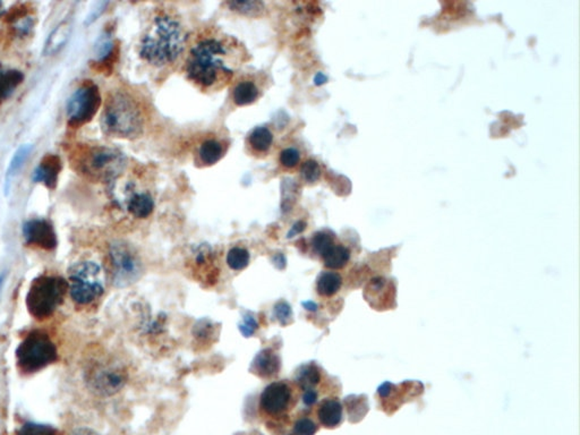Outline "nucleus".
Listing matches in <instances>:
<instances>
[{"mask_svg":"<svg viewBox=\"0 0 580 435\" xmlns=\"http://www.w3.org/2000/svg\"><path fill=\"white\" fill-rule=\"evenodd\" d=\"M248 60L246 48L232 35L205 31L191 46L186 59V75L203 91H218Z\"/></svg>","mask_w":580,"mask_h":435,"instance_id":"f257e3e1","label":"nucleus"},{"mask_svg":"<svg viewBox=\"0 0 580 435\" xmlns=\"http://www.w3.org/2000/svg\"><path fill=\"white\" fill-rule=\"evenodd\" d=\"M186 33L178 19L161 13L156 16L152 26L140 44V56L152 66L163 67L175 63L185 49Z\"/></svg>","mask_w":580,"mask_h":435,"instance_id":"f03ea898","label":"nucleus"},{"mask_svg":"<svg viewBox=\"0 0 580 435\" xmlns=\"http://www.w3.org/2000/svg\"><path fill=\"white\" fill-rule=\"evenodd\" d=\"M144 126V113L135 98L125 91L110 94L101 115V127L104 134L134 140L143 134Z\"/></svg>","mask_w":580,"mask_h":435,"instance_id":"7ed1b4c3","label":"nucleus"},{"mask_svg":"<svg viewBox=\"0 0 580 435\" xmlns=\"http://www.w3.org/2000/svg\"><path fill=\"white\" fill-rule=\"evenodd\" d=\"M68 288V281L59 276L44 275L35 278L26 294L28 312L35 319L50 317L64 303Z\"/></svg>","mask_w":580,"mask_h":435,"instance_id":"20e7f679","label":"nucleus"},{"mask_svg":"<svg viewBox=\"0 0 580 435\" xmlns=\"http://www.w3.org/2000/svg\"><path fill=\"white\" fill-rule=\"evenodd\" d=\"M76 166L82 174L99 182H111L124 172L126 158L113 147H91L83 149L75 157Z\"/></svg>","mask_w":580,"mask_h":435,"instance_id":"39448f33","label":"nucleus"},{"mask_svg":"<svg viewBox=\"0 0 580 435\" xmlns=\"http://www.w3.org/2000/svg\"><path fill=\"white\" fill-rule=\"evenodd\" d=\"M15 357L21 372L33 374L56 363L58 351L46 332L35 330L30 332L17 346Z\"/></svg>","mask_w":580,"mask_h":435,"instance_id":"423d86ee","label":"nucleus"},{"mask_svg":"<svg viewBox=\"0 0 580 435\" xmlns=\"http://www.w3.org/2000/svg\"><path fill=\"white\" fill-rule=\"evenodd\" d=\"M68 291L73 301L79 305H88L104 293V273L93 261H83L68 270Z\"/></svg>","mask_w":580,"mask_h":435,"instance_id":"0eeeda50","label":"nucleus"},{"mask_svg":"<svg viewBox=\"0 0 580 435\" xmlns=\"http://www.w3.org/2000/svg\"><path fill=\"white\" fill-rule=\"evenodd\" d=\"M129 373L115 360H95L85 371V382L101 397L116 395L125 387Z\"/></svg>","mask_w":580,"mask_h":435,"instance_id":"6e6552de","label":"nucleus"},{"mask_svg":"<svg viewBox=\"0 0 580 435\" xmlns=\"http://www.w3.org/2000/svg\"><path fill=\"white\" fill-rule=\"evenodd\" d=\"M109 257L113 284L117 288L129 287L141 278L143 264L132 245L124 241H113L109 246Z\"/></svg>","mask_w":580,"mask_h":435,"instance_id":"1a4fd4ad","label":"nucleus"},{"mask_svg":"<svg viewBox=\"0 0 580 435\" xmlns=\"http://www.w3.org/2000/svg\"><path fill=\"white\" fill-rule=\"evenodd\" d=\"M101 106V94L97 85L85 82L69 97L66 104L68 124L74 127L84 125L97 115Z\"/></svg>","mask_w":580,"mask_h":435,"instance_id":"9d476101","label":"nucleus"},{"mask_svg":"<svg viewBox=\"0 0 580 435\" xmlns=\"http://www.w3.org/2000/svg\"><path fill=\"white\" fill-rule=\"evenodd\" d=\"M23 236L26 244L53 251L57 248L58 239L54 225L46 219H32L23 225Z\"/></svg>","mask_w":580,"mask_h":435,"instance_id":"9b49d317","label":"nucleus"},{"mask_svg":"<svg viewBox=\"0 0 580 435\" xmlns=\"http://www.w3.org/2000/svg\"><path fill=\"white\" fill-rule=\"evenodd\" d=\"M292 389L285 382H273L264 389L260 406L264 413L277 416L285 413L292 402Z\"/></svg>","mask_w":580,"mask_h":435,"instance_id":"f8f14e48","label":"nucleus"},{"mask_svg":"<svg viewBox=\"0 0 580 435\" xmlns=\"http://www.w3.org/2000/svg\"><path fill=\"white\" fill-rule=\"evenodd\" d=\"M62 168L63 166L60 158L55 154H48L33 170L32 181L44 185L49 189H54L58 183Z\"/></svg>","mask_w":580,"mask_h":435,"instance_id":"ddd939ff","label":"nucleus"},{"mask_svg":"<svg viewBox=\"0 0 580 435\" xmlns=\"http://www.w3.org/2000/svg\"><path fill=\"white\" fill-rule=\"evenodd\" d=\"M129 191V198L125 201L126 209L136 219H147L154 210L152 195L148 192H135L131 188Z\"/></svg>","mask_w":580,"mask_h":435,"instance_id":"4468645a","label":"nucleus"},{"mask_svg":"<svg viewBox=\"0 0 580 435\" xmlns=\"http://www.w3.org/2000/svg\"><path fill=\"white\" fill-rule=\"evenodd\" d=\"M72 32L73 24L71 21H64V22L59 23L53 30V32L48 37L46 44H44V56H55V55L63 50L69 39H71Z\"/></svg>","mask_w":580,"mask_h":435,"instance_id":"2eb2a0df","label":"nucleus"},{"mask_svg":"<svg viewBox=\"0 0 580 435\" xmlns=\"http://www.w3.org/2000/svg\"><path fill=\"white\" fill-rule=\"evenodd\" d=\"M252 369L256 376L265 379L276 376L280 369L279 356L270 348L263 349L255 356Z\"/></svg>","mask_w":580,"mask_h":435,"instance_id":"dca6fc26","label":"nucleus"},{"mask_svg":"<svg viewBox=\"0 0 580 435\" xmlns=\"http://www.w3.org/2000/svg\"><path fill=\"white\" fill-rule=\"evenodd\" d=\"M225 152H226V147L223 145V142L214 138H205L198 147V161L204 167L214 166L218 161L223 159Z\"/></svg>","mask_w":580,"mask_h":435,"instance_id":"f3484780","label":"nucleus"},{"mask_svg":"<svg viewBox=\"0 0 580 435\" xmlns=\"http://www.w3.org/2000/svg\"><path fill=\"white\" fill-rule=\"evenodd\" d=\"M344 416V409L340 401L336 399H326L317 410V417L321 424L328 429H335L340 425Z\"/></svg>","mask_w":580,"mask_h":435,"instance_id":"a211bd4d","label":"nucleus"},{"mask_svg":"<svg viewBox=\"0 0 580 435\" xmlns=\"http://www.w3.org/2000/svg\"><path fill=\"white\" fill-rule=\"evenodd\" d=\"M260 97V88L253 80L244 79L237 82L232 89V101L236 106L254 104Z\"/></svg>","mask_w":580,"mask_h":435,"instance_id":"6ab92c4d","label":"nucleus"},{"mask_svg":"<svg viewBox=\"0 0 580 435\" xmlns=\"http://www.w3.org/2000/svg\"><path fill=\"white\" fill-rule=\"evenodd\" d=\"M24 75L17 69H7L0 66V104L8 100L16 89L22 84Z\"/></svg>","mask_w":580,"mask_h":435,"instance_id":"aec40b11","label":"nucleus"},{"mask_svg":"<svg viewBox=\"0 0 580 435\" xmlns=\"http://www.w3.org/2000/svg\"><path fill=\"white\" fill-rule=\"evenodd\" d=\"M248 145L256 154H267L273 145V134L268 127H256L248 136Z\"/></svg>","mask_w":580,"mask_h":435,"instance_id":"412c9836","label":"nucleus"},{"mask_svg":"<svg viewBox=\"0 0 580 435\" xmlns=\"http://www.w3.org/2000/svg\"><path fill=\"white\" fill-rule=\"evenodd\" d=\"M32 145H26L19 147V150L16 151L14 157L10 160V166L7 168L6 175H5V192L8 193L10 189V184L17 175V172L22 169L24 166L26 159L31 154Z\"/></svg>","mask_w":580,"mask_h":435,"instance_id":"4be33fe9","label":"nucleus"},{"mask_svg":"<svg viewBox=\"0 0 580 435\" xmlns=\"http://www.w3.org/2000/svg\"><path fill=\"white\" fill-rule=\"evenodd\" d=\"M342 285V278L339 273L326 271L321 273V276L317 279V293L324 297H331L340 290Z\"/></svg>","mask_w":580,"mask_h":435,"instance_id":"5701e85b","label":"nucleus"},{"mask_svg":"<svg viewBox=\"0 0 580 435\" xmlns=\"http://www.w3.org/2000/svg\"><path fill=\"white\" fill-rule=\"evenodd\" d=\"M324 257V266L329 269H342L346 264L348 263L350 259V252L348 248L342 245H333L329 251L322 255Z\"/></svg>","mask_w":580,"mask_h":435,"instance_id":"b1692460","label":"nucleus"},{"mask_svg":"<svg viewBox=\"0 0 580 435\" xmlns=\"http://www.w3.org/2000/svg\"><path fill=\"white\" fill-rule=\"evenodd\" d=\"M296 382L303 390H310L317 387L321 381L320 371L314 364L303 365L298 369L295 376Z\"/></svg>","mask_w":580,"mask_h":435,"instance_id":"393cba45","label":"nucleus"},{"mask_svg":"<svg viewBox=\"0 0 580 435\" xmlns=\"http://www.w3.org/2000/svg\"><path fill=\"white\" fill-rule=\"evenodd\" d=\"M226 5L232 12H236L241 15L250 16V17H257L265 13L264 3L256 1V0H246V1L235 0V1H228Z\"/></svg>","mask_w":580,"mask_h":435,"instance_id":"a878e982","label":"nucleus"},{"mask_svg":"<svg viewBox=\"0 0 580 435\" xmlns=\"http://www.w3.org/2000/svg\"><path fill=\"white\" fill-rule=\"evenodd\" d=\"M227 264L234 271H242L250 264V253L243 248H234L227 254Z\"/></svg>","mask_w":580,"mask_h":435,"instance_id":"bb28decb","label":"nucleus"},{"mask_svg":"<svg viewBox=\"0 0 580 435\" xmlns=\"http://www.w3.org/2000/svg\"><path fill=\"white\" fill-rule=\"evenodd\" d=\"M15 435H62L54 426L39 424V423H26L21 426Z\"/></svg>","mask_w":580,"mask_h":435,"instance_id":"cd10ccee","label":"nucleus"},{"mask_svg":"<svg viewBox=\"0 0 580 435\" xmlns=\"http://www.w3.org/2000/svg\"><path fill=\"white\" fill-rule=\"evenodd\" d=\"M35 24V19L31 15L21 14V15L16 16L15 19H13L12 28H13L14 33L17 38H26L28 35H31Z\"/></svg>","mask_w":580,"mask_h":435,"instance_id":"c85d7f7f","label":"nucleus"},{"mask_svg":"<svg viewBox=\"0 0 580 435\" xmlns=\"http://www.w3.org/2000/svg\"><path fill=\"white\" fill-rule=\"evenodd\" d=\"M113 53V42L110 38V35H101L99 40L97 41L95 47V55L99 63H104L109 59V57Z\"/></svg>","mask_w":580,"mask_h":435,"instance_id":"c756f323","label":"nucleus"},{"mask_svg":"<svg viewBox=\"0 0 580 435\" xmlns=\"http://www.w3.org/2000/svg\"><path fill=\"white\" fill-rule=\"evenodd\" d=\"M312 245H313L314 251L322 257L326 252L333 248L335 243H333V236L329 235L328 232H320L314 235Z\"/></svg>","mask_w":580,"mask_h":435,"instance_id":"7c9ffc66","label":"nucleus"},{"mask_svg":"<svg viewBox=\"0 0 580 435\" xmlns=\"http://www.w3.org/2000/svg\"><path fill=\"white\" fill-rule=\"evenodd\" d=\"M301 175L305 182L314 183L320 178L321 168L315 160H308L301 165Z\"/></svg>","mask_w":580,"mask_h":435,"instance_id":"2f4dec72","label":"nucleus"},{"mask_svg":"<svg viewBox=\"0 0 580 435\" xmlns=\"http://www.w3.org/2000/svg\"><path fill=\"white\" fill-rule=\"evenodd\" d=\"M274 317L279 321L281 326H287L292 322V307L289 306V304L286 303V302L277 303L276 306H274Z\"/></svg>","mask_w":580,"mask_h":435,"instance_id":"473e14b6","label":"nucleus"},{"mask_svg":"<svg viewBox=\"0 0 580 435\" xmlns=\"http://www.w3.org/2000/svg\"><path fill=\"white\" fill-rule=\"evenodd\" d=\"M317 432V425L310 418H301L295 423L292 435H314Z\"/></svg>","mask_w":580,"mask_h":435,"instance_id":"72a5a7b5","label":"nucleus"},{"mask_svg":"<svg viewBox=\"0 0 580 435\" xmlns=\"http://www.w3.org/2000/svg\"><path fill=\"white\" fill-rule=\"evenodd\" d=\"M301 161V154L297 149L287 147L280 154V163H283L286 168H294Z\"/></svg>","mask_w":580,"mask_h":435,"instance_id":"f704fd0d","label":"nucleus"},{"mask_svg":"<svg viewBox=\"0 0 580 435\" xmlns=\"http://www.w3.org/2000/svg\"><path fill=\"white\" fill-rule=\"evenodd\" d=\"M257 328H259V324H257L256 320L250 314L245 315L243 323L239 324V331L242 332L244 337H252L254 335Z\"/></svg>","mask_w":580,"mask_h":435,"instance_id":"c9c22d12","label":"nucleus"},{"mask_svg":"<svg viewBox=\"0 0 580 435\" xmlns=\"http://www.w3.org/2000/svg\"><path fill=\"white\" fill-rule=\"evenodd\" d=\"M317 399H319V395H317V392L314 389L305 390L304 395H303V404L305 406H308V407L313 406L317 402Z\"/></svg>","mask_w":580,"mask_h":435,"instance_id":"e433bc0d","label":"nucleus"},{"mask_svg":"<svg viewBox=\"0 0 580 435\" xmlns=\"http://www.w3.org/2000/svg\"><path fill=\"white\" fill-rule=\"evenodd\" d=\"M305 229V223L303 221H298L296 223L295 225H292V228L290 229V232L288 234V238L294 237V236L298 235V234H301L303 230Z\"/></svg>","mask_w":580,"mask_h":435,"instance_id":"4c0bfd02","label":"nucleus"},{"mask_svg":"<svg viewBox=\"0 0 580 435\" xmlns=\"http://www.w3.org/2000/svg\"><path fill=\"white\" fill-rule=\"evenodd\" d=\"M71 435H99L93 429H88V427H79L76 429L71 433Z\"/></svg>","mask_w":580,"mask_h":435,"instance_id":"58836bf2","label":"nucleus"},{"mask_svg":"<svg viewBox=\"0 0 580 435\" xmlns=\"http://www.w3.org/2000/svg\"><path fill=\"white\" fill-rule=\"evenodd\" d=\"M274 262H276V266H278L279 269H283V268H285L286 259L283 254H277L276 257H274Z\"/></svg>","mask_w":580,"mask_h":435,"instance_id":"ea45409f","label":"nucleus"},{"mask_svg":"<svg viewBox=\"0 0 580 435\" xmlns=\"http://www.w3.org/2000/svg\"><path fill=\"white\" fill-rule=\"evenodd\" d=\"M328 81V77L324 75V73H319L317 76H315V79H314V83L317 85H322Z\"/></svg>","mask_w":580,"mask_h":435,"instance_id":"a19ab883","label":"nucleus"},{"mask_svg":"<svg viewBox=\"0 0 580 435\" xmlns=\"http://www.w3.org/2000/svg\"><path fill=\"white\" fill-rule=\"evenodd\" d=\"M303 306H304L306 310L310 311V312L317 311V304L313 303V302H305V303H303Z\"/></svg>","mask_w":580,"mask_h":435,"instance_id":"79ce46f5","label":"nucleus"},{"mask_svg":"<svg viewBox=\"0 0 580 435\" xmlns=\"http://www.w3.org/2000/svg\"><path fill=\"white\" fill-rule=\"evenodd\" d=\"M5 280H6V273H1L0 275V293H1V289H3V285H5Z\"/></svg>","mask_w":580,"mask_h":435,"instance_id":"37998d69","label":"nucleus"},{"mask_svg":"<svg viewBox=\"0 0 580 435\" xmlns=\"http://www.w3.org/2000/svg\"><path fill=\"white\" fill-rule=\"evenodd\" d=\"M5 13H6V10H5L3 3V1H0V19H1V17H3V16L5 15Z\"/></svg>","mask_w":580,"mask_h":435,"instance_id":"c03bdc74","label":"nucleus"}]
</instances>
